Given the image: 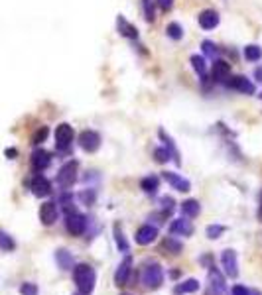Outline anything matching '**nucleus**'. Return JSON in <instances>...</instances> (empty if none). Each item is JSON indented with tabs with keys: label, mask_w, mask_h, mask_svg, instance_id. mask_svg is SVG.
I'll return each mask as SVG.
<instances>
[{
	"label": "nucleus",
	"mask_w": 262,
	"mask_h": 295,
	"mask_svg": "<svg viewBox=\"0 0 262 295\" xmlns=\"http://www.w3.org/2000/svg\"><path fill=\"white\" fill-rule=\"evenodd\" d=\"M73 279H75V285H77V289H79L81 295L93 293L97 283V273L93 270V266H89V264H77L73 268Z\"/></svg>",
	"instance_id": "1"
},
{
	"label": "nucleus",
	"mask_w": 262,
	"mask_h": 295,
	"mask_svg": "<svg viewBox=\"0 0 262 295\" xmlns=\"http://www.w3.org/2000/svg\"><path fill=\"white\" fill-rule=\"evenodd\" d=\"M142 283L146 289H160L164 283V270L158 262H148L142 268Z\"/></svg>",
	"instance_id": "2"
},
{
	"label": "nucleus",
	"mask_w": 262,
	"mask_h": 295,
	"mask_svg": "<svg viewBox=\"0 0 262 295\" xmlns=\"http://www.w3.org/2000/svg\"><path fill=\"white\" fill-rule=\"evenodd\" d=\"M73 136H75V132H73L69 124H65V122L59 124L55 128V148H57V152H67L73 144Z\"/></svg>",
	"instance_id": "3"
},
{
	"label": "nucleus",
	"mask_w": 262,
	"mask_h": 295,
	"mask_svg": "<svg viewBox=\"0 0 262 295\" xmlns=\"http://www.w3.org/2000/svg\"><path fill=\"white\" fill-rule=\"evenodd\" d=\"M77 169H79V163H77L75 159L63 163L61 169H59V173H57V183H59L63 189L73 187V183L77 181Z\"/></svg>",
	"instance_id": "4"
},
{
	"label": "nucleus",
	"mask_w": 262,
	"mask_h": 295,
	"mask_svg": "<svg viewBox=\"0 0 262 295\" xmlns=\"http://www.w3.org/2000/svg\"><path fill=\"white\" fill-rule=\"evenodd\" d=\"M65 228H67V232L73 234V236H81L87 230V217L81 215V213H77V211H73V213L67 215Z\"/></svg>",
	"instance_id": "5"
},
{
	"label": "nucleus",
	"mask_w": 262,
	"mask_h": 295,
	"mask_svg": "<svg viewBox=\"0 0 262 295\" xmlns=\"http://www.w3.org/2000/svg\"><path fill=\"white\" fill-rule=\"evenodd\" d=\"M225 277L223 273L219 272L217 268H211L209 270V275H207V293L205 295H223L225 293Z\"/></svg>",
	"instance_id": "6"
},
{
	"label": "nucleus",
	"mask_w": 262,
	"mask_h": 295,
	"mask_svg": "<svg viewBox=\"0 0 262 295\" xmlns=\"http://www.w3.org/2000/svg\"><path fill=\"white\" fill-rule=\"evenodd\" d=\"M79 146H81L85 152L93 154V152H97V150L101 148V134L95 132V130H85V132H81V136H79Z\"/></svg>",
	"instance_id": "7"
},
{
	"label": "nucleus",
	"mask_w": 262,
	"mask_h": 295,
	"mask_svg": "<svg viewBox=\"0 0 262 295\" xmlns=\"http://www.w3.org/2000/svg\"><path fill=\"white\" fill-rule=\"evenodd\" d=\"M221 266L225 273L229 277H237L238 275V260H237V252L235 250H225L221 254Z\"/></svg>",
	"instance_id": "8"
},
{
	"label": "nucleus",
	"mask_w": 262,
	"mask_h": 295,
	"mask_svg": "<svg viewBox=\"0 0 262 295\" xmlns=\"http://www.w3.org/2000/svg\"><path fill=\"white\" fill-rule=\"evenodd\" d=\"M225 85H227V87H231V89H235V91L242 92V94H254V85H252L246 77H242V75L229 77Z\"/></svg>",
	"instance_id": "9"
},
{
	"label": "nucleus",
	"mask_w": 262,
	"mask_h": 295,
	"mask_svg": "<svg viewBox=\"0 0 262 295\" xmlns=\"http://www.w3.org/2000/svg\"><path fill=\"white\" fill-rule=\"evenodd\" d=\"M132 272V258L126 254L124 256V260L119 264V268H117V272H115V285H126V281H128V275Z\"/></svg>",
	"instance_id": "10"
},
{
	"label": "nucleus",
	"mask_w": 262,
	"mask_h": 295,
	"mask_svg": "<svg viewBox=\"0 0 262 295\" xmlns=\"http://www.w3.org/2000/svg\"><path fill=\"white\" fill-rule=\"evenodd\" d=\"M57 215H59V211H57V205L53 201H48V203L40 207V221H42L44 227H51L57 221Z\"/></svg>",
	"instance_id": "11"
},
{
	"label": "nucleus",
	"mask_w": 262,
	"mask_h": 295,
	"mask_svg": "<svg viewBox=\"0 0 262 295\" xmlns=\"http://www.w3.org/2000/svg\"><path fill=\"white\" fill-rule=\"evenodd\" d=\"M156 238H158V228L152 227V225H144L136 230V244H140V246L152 244Z\"/></svg>",
	"instance_id": "12"
},
{
	"label": "nucleus",
	"mask_w": 262,
	"mask_h": 295,
	"mask_svg": "<svg viewBox=\"0 0 262 295\" xmlns=\"http://www.w3.org/2000/svg\"><path fill=\"white\" fill-rule=\"evenodd\" d=\"M30 189H32V193L36 197H48V195H51V183L44 175H36L32 179V183H30Z\"/></svg>",
	"instance_id": "13"
},
{
	"label": "nucleus",
	"mask_w": 262,
	"mask_h": 295,
	"mask_svg": "<svg viewBox=\"0 0 262 295\" xmlns=\"http://www.w3.org/2000/svg\"><path fill=\"white\" fill-rule=\"evenodd\" d=\"M164 179H166L176 191H180V193H188L191 191V183L188 179H184L180 173H173V171H164Z\"/></svg>",
	"instance_id": "14"
},
{
	"label": "nucleus",
	"mask_w": 262,
	"mask_h": 295,
	"mask_svg": "<svg viewBox=\"0 0 262 295\" xmlns=\"http://www.w3.org/2000/svg\"><path fill=\"white\" fill-rule=\"evenodd\" d=\"M219 12L217 10H203V12H199V16H197V22L199 26L203 28V30H213L219 26Z\"/></svg>",
	"instance_id": "15"
},
{
	"label": "nucleus",
	"mask_w": 262,
	"mask_h": 295,
	"mask_svg": "<svg viewBox=\"0 0 262 295\" xmlns=\"http://www.w3.org/2000/svg\"><path fill=\"white\" fill-rule=\"evenodd\" d=\"M231 77V65L223 59H215L213 63V81L217 83H227V79Z\"/></svg>",
	"instance_id": "16"
},
{
	"label": "nucleus",
	"mask_w": 262,
	"mask_h": 295,
	"mask_svg": "<svg viewBox=\"0 0 262 295\" xmlns=\"http://www.w3.org/2000/svg\"><path fill=\"white\" fill-rule=\"evenodd\" d=\"M169 232H171V234H178V236H191V234H193V225H191V221H186V219L182 217V219L171 221Z\"/></svg>",
	"instance_id": "17"
},
{
	"label": "nucleus",
	"mask_w": 262,
	"mask_h": 295,
	"mask_svg": "<svg viewBox=\"0 0 262 295\" xmlns=\"http://www.w3.org/2000/svg\"><path fill=\"white\" fill-rule=\"evenodd\" d=\"M49 163H51V154L46 152V150H36L32 154V167L36 171H44Z\"/></svg>",
	"instance_id": "18"
},
{
	"label": "nucleus",
	"mask_w": 262,
	"mask_h": 295,
	"mask_svg": "<svg viewBox=\"0 0 262 295\" xmlns=\"http://www.w3.org/2000/svg\"><path fill=\"white\" fill-rule=\"evenodd\" d=\"M117 28H119V34L120 36H124V38H130V40H136V38H138V30L128 22L124 16H119V18H117Z\"/></svg>",
	"instance_id": "19"
},
{
	"label": "nucleus",
	"mask_w": 262,
	"mask_h": 295,
	"mask_svg": "<svg viewBox=\"0 0 262 295\" xmlns=\"http://www.w3.org/2000/svg\"><path fill=\"white\" fill-rule=\"evenodd\" d=\"M55 262H57V266L61 268V270H73L75 268V264H73V256L69 254V250L65 248H59L55 252Z\"/></svg>",
	"instance_id": "20"
},
{
	"label": "nucleus",
	"mask_w": 262,
	"mask_h": 295,
	"mask_svg": "<svg viewBox=\"0 0 262 295\" xmlns=\"http://www.w3.org/2000/svg\"><path fill=\"white\" fill-rule=\"evenodd\" d=\"M199 289V281L195 277H190L186 281H180L176 287H173V293L176 295H188V293H195Z\"/></svg>",
	"instance_id": "21"
},
{
	"label": "nucleus",
	"mask_w": 262,
	"mask_h": 295,
	"mask_svg": "<svg viewBox=\"0 0 262 295\" xmlns=\"http://www.w3.org/2000/svg\"><path fill=\"white\" fill-rule=\"evenodd\" d=\"M199 211H201V205H199V201H195V199H188V201L182 203V215L186 219H195L199 215Z\"/></svg>",
	"instance_id": "22"
},
{
	"label": "nucleus",
	"mask_w": 262,
	"mask_h": 295,
	"mask_svg": "<svg viewBox=\"0 0 262 295\" xmlns=\"http://www.w3.org/2000/svg\"><path fill=\"white\" fill-rule=\"evenodd\" d=\"M140 189H142L146 195H156L158 189H160V179L156 175H148L140 181Z\"/></svg>",
	"instance_id": "23"
},
{
	"label": "nucleus",
	"mask_w": 262,
	"mask_h": 295,
	"mask_svg": "<svg viewBox=\"0 0 262 295\" xmlns=\"http://www.w3.org/2000/svg\"><path fill=\"white\" fill-rule=\"evenodd\" d=\"M113 234H115V244H117L119 252L128 254V252H130V244H128V240H126V236H124V232H122V228H120L119 225H115Z\"/></svg>",
	"instance_id": "24"
},
{
	"label": "nucleus",
	"mask_w": 262,
	"mask_h": 295,
	"mask_svg": "<svg viewBox=\"0 0 262 295\" xmlns=\"http://www.w3.org/2000/svg\"><path fill=\"white\" fill-rule=\"evenodd\" d=\"M160 138L164 140V144H166V150L169 152L171 159H173V161H176V163L180 165V163H182V159H180V154H178V150H176V146H173V140L167 136L164 130H160Z\"/></svg>",
	"instance_id": "25"
},
{
	"label": "nucleus",
	"mask_w": 262,
	"mask_h": 295,
	"mask_svg": "<svg viewBox=\"0 0 262 295\" xmlns=\"http://www.w3.org/2000/svg\"><path fill=\"white\" fill-rule=\"evenodd\" d=\"M182 248H184V244L180 242V240H176V238H171V236H167L166 240L162 242V250H167L171 256H178L180 252H182ZM166 252V254H167Z\"/></svg>",
	"instance_id": "26"
},
{
	"label": "nucleus",
	"mask_w": 262,
	"mask_h": 295,
	"mask_svg": "<svg viewBox=\"0 0 262 295\" xmlns=\"http://www.w3.org/2000/svg\"><path fill=\"white\" fill-rule=\"evenodd\" d=\"M244 57L246 61H258L262 57V47L256 44H250V46L244 47Z\"/></svg>",
	"instance_id": "27"
},
{
	"label": "nucleus",
	"mask_w": 262,
	"mask_h": 295,
	"mask_svg": "<svg viewBox=\"0 0 262 295\" xmlns=\"http://www.w3.org/2000/svg\"><path fill=\"white\" fill-rule=\"evenodd\" d=\"M166 34H167V38H171V40H182L184 38V28L180 26V24H176V22H171V24H167L166 26Z\"/></svg>",
	"instance_id": "28"
},
{
	"label": "nucleus",
	"mask_w": 262,
	"mask_h": 295,
	"mask_svg": "<svg viewBox=\"0 0 262 295\" xmlns=\"http://www.w3.org/2000/svg\"><path fill=\"white\" fill-rule=\"evenodd\" d=\"M0 248L6 250V252H10V250L16 248V242L12 240V236L6 234V232H2V230H0Z\"/></svg>",
	"instance_id": "29"
},
{
	"label": "nucleus",
	"mask_w": 262,
	"mask_h": 295,
	"mask_svg": "<svg viewBox=\"0 0 262 295\" xmlns=\"http://www.w3.org/2000/svg\"><path fill=\"white\" fill-rule=\"evenodd\" d=\"M201 49H203V53H205L207 57H211V59H215V57L219 55V47L215 46L211 40H205V42L201 44Z\"/></svg>",
	"instance_id": "30"
},
{
	"label": "nucleus",
	"mask_w": 262,
	"mask_h": 295,
	"mask_svg": "<svg viewBox=\"0 0 262 295\" xmlns=\"http://www.w3.org/2000/svg\"><path fill=\"white\" fill-rule=\"evenodd\" d=\"M225 230H227V228L223 227V225H209L207 230H205V234H207V238L217 240V238H221V234H223Z\"/></svg>",
	"instance_id": "31"
},
{
	"label": "nucleus",
	"mask_w": 262,
	"mask_h": 295,
	"mask_svg": "<svg viewBox=\"0 0 262 295\" xmlns=\"http://www.w3.org/2000/svg\"><path fill=\"white\" fill-rule=\"evenodd\" d=\"M191 65H193V69L203 77L205 75V69H207V65H205V59L203 57H199V55H191Z\"/></svg>",
	"instance_id": "32"
},
{
	"label": "nucleus",
	"mask_w": 262,
	"mask_h": 295,
	"mask_svg": "<svg viewBox=\"0 0 262 295\" xmlns=\"http://www.w3.org/2000/svg\"><path fill=\"white\" fill-rule=\"evenodd\" d=\"M20 293L22 295H38L40 293V289H38V285H36V283H32V281H24V283L20 285Z\"/></svg>",
	"instance_id": "33"
},
{
	"label": "nucleus",
	"mask_w": 262,
	"mask_h": 295,
	"mask_svg": "<svg viewBox=\"0 0 262 295\" xmlns=\"http://www.w3.org/2000/svg\"><path fill=\"white\" fill-rule=\"evenodd\" d=\"M142 6H144V16H146V20H148V22H152V20L156 18V14H154V4H152V0H142Z\"/></svg>",
	"instance_id": "34"
},
{
	"label": "nucleus",
	"mask_w": 262,
	"mask_h": 295,
	"mask_svg": "<svg viewBox=\"0 0 262 295\" xmlns=\"http://www.w3.org/2000/svg\"><path fill=\"white\" fill-rule=\"evenodd\" d=\"M154 158H156L158 163H166L171 156H169V152H167L166 148H156V150H154Z\"/></svg>",
	"instance_id": "35"
},
{
	"label": "nucleus",
	"mask_w": 262,
	"mask_h": 295,
	"mask_svg": "<svg viewBox=\"0 0 262 295\" xmlns=\"http://www.w3.org/2000/svg\"><path fill=\"white\" fill-rule=\"evenodd\" d=\"M48 134H49V130L46 128V126H42V128H40V130L32 136V144H36V146H38V144H42V142L48 138Z\"/></svg>",
	"instance_id": "36"
},
{
	"label": "nucleus",
	"mask_w": 262,
	"mask_h": 295,
	"mask_svg": "<svg viewBox=\"0 0 262 295\" xmlns=\"http://www.w3.org/2000/svg\"><path fill=\"white\" fill-rule=\"evenodd\" d=\"M79 199L85 205H93V201H95V191H93V189H91V191H83V193L79 195Z\"/></svg>",
	"instance_id": "37"
},
{
	"label": "nucleus",
	"mask_w": 262,
	"mask_h": 295,
	"mask_svg": "<svg viewBox=\"0 0 262 295\" xmlns=\"http://www.w3.org/2000/svg\"><path fill=\"white\" fill-rule=\"evenodd\" d=\"M162 207H164V211H171L173 209V199L171 197H162Z\"/></svg>",
	"instance_id": "38"
},
{
	"label": "nucleus",
	"mask_w": 262,
	"mask_h": 295,
	"mask_svg": "<svg viewBox=\"0 0 262 295\" xmlns=\"http://www.w3.org/2000/svg\"><path fill=\"white\" fill-rule=\"evenodd\" d=\"M233 295H250V291L244 285H233Z\"/></svg>",
	"instance_id": "39"
},
{
	"label": "nucleus",
	"mask_w": 262,
	"mask_h": 295,
	"mask_svg": "<svg viewBox=\"0 0 262 295\" xmlns=\"http://www.w3.org/2000/svg\"><path fill=\"white\" fill-rule=\"evenodd\" d=\"M156 2L160 4L162 10H171V6H173V0H156Z\"/></svg>",
	"instance_id": "40"
},
{
	"label": "nucleus",
	"mask_w": 262,
	"mask_h": 295,
	"mask_svg": "<svg viewBox=\"0 0 262 295\" xmlns=\"http://www.w3.org/2000/svg\"><path fill=\"white\" fill-rule=\"evenodd\" d=\"M254 79H256L258 83H262V67H256V71H254Z\"/></svg>",
	"instance_id": "41"
},
{
	"label": "nucleus",
	"mask_w": 262,
	"mask_h": 295,
	"mask_svg": "<svg viewBox=\"0 0 262 295\" xmlns=\"http://www.w3.org/2000/svg\"><path fill=\"white\" fill-rule=\"evenodd\" d=\"M6 156L8 158H16V150H6Z\"/></svg>",
	"instance_id": "42"
},
{
	"label": "nucleus",
	"mask_w": 262,
	"mask_h": 295,
	"mask_svg": "<svg viewBox=\"0 0 262 295\" xmlns=\"http://www.w3.org/2000/svg\"><path fill=\"white\" fill-rule=\"evenodd\" d=\"M250 295H262L260 291H250Z\"/></svg>",
	"instance_id": "43"
},
{
	"label": "nucleus",
	"mask_w": 262,
	"mask_h": 295,
	"mask_svg": "<svg viewBox=\"0 0 262 295\" xmlns=\"http://www.w3.org/2000/svg\"><path fill=\"white\" fill-rule=\"evenodd\" d=\"M260 215H262V199H260Z\"/></svg>",
	"instance_id": "44"
},
{
	"label": "nucleus",
	"mask_w": 262,
	"mask_h": 295,
	"mask_svg": "<svg viewBox=\"0 0 262 295\" xmlns=\"http://www.w3.org/2000/svg\"><path fill=\"white\" fill-rule=\"evenodd\" d=\"M260 99H262V94H260Z\"/></svg>",
	"instance_id": "45"
}]
</instances>
